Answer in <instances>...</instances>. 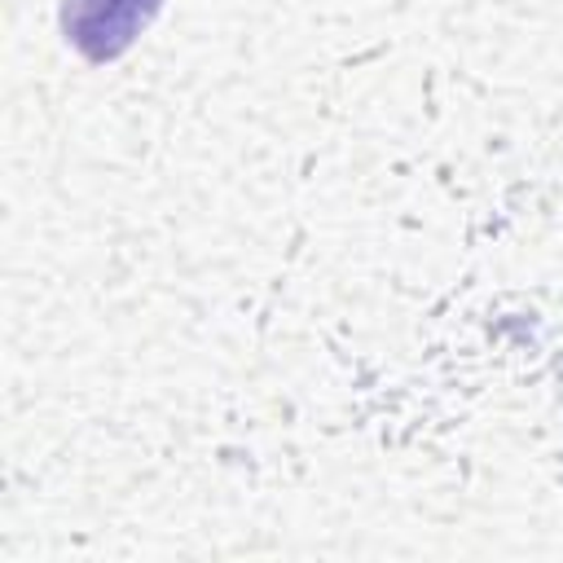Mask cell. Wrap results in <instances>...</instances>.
Listing matches in <instances>:
<instances>
[{"mask_svg": "<svg viewBox=\"0 0 563 563\" xmlns=\"http://www.w3.org/2000/svg\"><path fill=\"white\" fill-rule=\"evenodd\" d=\"M158 9L163 0H66L62 26L84 57L110 62L150 26Z\"/></svg>", "mask_w": 563, "mask_h": 563, "instance_id": "obj_1", "label": "cell"}]
</instances>
